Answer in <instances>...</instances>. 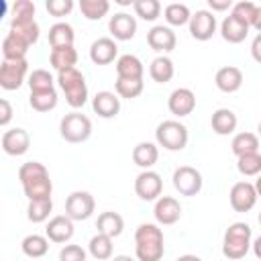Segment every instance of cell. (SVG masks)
<instances>
[{
    "label": "cell",
    "instance_id": "cell-13",
    "mask_svg": "<svg viewBox=\"0 0 261 261\" xmlns=\"http://www.w3.org/2000/svg\"><path fill=\"white\" fill-rule=\"evenodd\" d=\"M31 147V135L16 126V128H10V130H4L2 135V151L6 155H12V157H18V155H24Z\"/></svg>",
    "mask_w": 261,
    "mask_h": 261
},
{
    "label": "cell",
    "instance_id": "cell-55",
    "mask_svg": "<svg viewBox=\"0 0 261 261\" xmlns=\"http://www.w3.org/2000/svg\"><path fill=\"white\" fill-rule=\"evenodd\" d=\"M257 133H259V137H261V120H259V124H257Z\"/></svg>",
    "mask_w": 261,
    "mask_h": 261
},
{
    "label": "cell",
    "instance_id": "cell-19",
    "mask_svg": "<svg viewBox=\"0 0 261 261\" xmlns=\"http://www.w3.org/2000/svg\"><path fill=\"white\" fill-rule=\"evenodd\" d=\"M116 55H118V47L116 41L110 37H100L90 45V59L96 65H108L116 59Z\"/></svg>",
    "mask_w": 261,
    "mask_h": 261
},
{
    "label": "cell",
    "instance_id": "cell-47",
    "mask_svg": "<svg viewBox=\"0 0 261 261\" xmlns=\"http://www.w3.org/2000/svg\"><path fill=\"white\" fill-rule=\"evenodd\" d=\"M12 120V106L6 98L0 100V126H6Z\"/></svg>",
    "mask_w": 261,
    "mask_h": 261
},
{
    "label": "cell",
    "instance_id": "cell-51",
    "mask_svg": "<svg viewBox=\"0 0 261 261\" xmlns=\"http://www.w3.org/2000/svg\"><path fill=\"white\" fill-rule=\"evenodd\" d=\"M257 33H261V6H257V12H255V20H253V24H251Z\"/></svg>",
    "mask_w": 261,
    "mask_h": 261
},
{
    "label": "cell",
    "instance_id": "cell-22",
    "mask_svg": "<svg viewBox=\"0 0 261 261\" xmlns=\"http://www.w3.org/2000/svg\"><path fill=\"white\" fill-rule=\"evenodd\" d=\"M214 84H216V88L220 92L232 94V92H237L243 86V71L239 67H234V65H224V67H220L216 71Z\"/></svg>",
    "mask_w": 261,
    "mask_h": 261
},
{
    "label": "cell",
    "instance_id": "cell-29",
    "mask_svg": "<svg viewBox=\"0 0 261 261\" xmlns=\"http://www.w3.org/2000/svg\"><path fill=\"white\" fill-rule=\"evenodd\" d=\"M175 73V67H173V61L167 57V55H159L151 61L149 65V75L153 82L157 84H167Z\"/></svg>",
    "mask_w": 261,
    "mask_h": 261
},
{
    "label": "cell",
    "instance_id": "cell-38",
    "mask_svg": "<svg viewBox=\"0 0 261 261\" xmlns=\"http://www.w3.org/2000/svg\"><path fill=\"white\" fill-rule=\"evenodd\" d=\"M51 210H53L51 198H47V200H31L29 206H27V218L31 222L39 224V222H45L49 218Z\"/></svg>",
    "mask_w": 261,
    "mask_h": 261
},
{
    "label": "cell",
    "instance_id": "cell-44",
    "mask_svg": "<svg viewBox=\"0 0 261 261\" xmlns=\"http://www.w3.org/2000/svg\"><path fill=\"white\" fill-rule=\"evenodd\" d=\"M45 8H47V12L51 16L59 18V16H67L73 10V2L71 0H47Z\"/></svg>",
    "mask_w": 261,
    "mask_h": 261
},
{
    "label": "cell",
    "instance_id": "cell-54",
    "mask_svg": "<svg viewBox=\"0 0 261 261\" xmlns=\"http://www.w3.org/2000/svg\"><path fill=\"white\" fill-rule=\"evenodd\" d=\"M253 186H255V190H257V196H261V173L257 175V181H255Z\"/></svg>",
    "mask_w": 261,
    "mask_h": 261
},
{
    "label": "cell",
    "instance_id": "cell-41",
    "mask_svg": "<svg viewBox=\"0 0 261 261\" xmlns=\"http://www.w3.org/2000/svg\"><path fill=\"white\" fill-rule=\"evenodd\" d=\"M133 8H135V14H137L139 18L149 20V22H153V20L161 14V4H159V0H135Z\"/></svg>",
    "mask_w": 261,
    "mask_h": 261
},
{
    "label": "cell",
    "instance_id": "cell-17",
    "mask_svg": "<svg viewBox=\"0 0 261 261\" xmlns=\"http://www.w3.org/2000/svg\"><path fill=\"white\" fill-rule=\"evenodd\" d=\"M45 237L51 241V243H67L71 237H73V220L65 214H59V216H53L47 226H45Z\"/></svg>",
    "mask_w": 261,
    "mask_h": 261
},
{
    "label": "cell",
    "instance_id": "cell-18",
    "mask_svg": "<svg viewBox=\"0 0 261 261\" xmlns=\"http://www.w3.org/2000/svg\"><path fill=\"white\" fill-rule=\"evenodd\" d=\"M147 43L153 51L157 53H169L175 49V33L169 29V27H163V24H155L149 33H147Z\"/></svg>",
    "mask_w": 261,
    "mask_h": 261
},
{
    "label": "cell",
    "instance_id": "cell-50",
    "mask_svg": "<svg viewBox=\"0 0 261 261\" xmlns=\"http://www.w3.org/2000/svg\"><path fill=\"white\" fill-rule=\"evenodd\" d=\"M251 249H253V253H255V257L257 259H261V234L251 243Z\"/></svg>",
    "mask_w": 261,
    "mask_h": 261
},
{
    "label": "cell",
    "instance_id": "cell-40",
    "mask_svg": "<svg viewBox=\"0 0 261 261\" xmlns=\"http://www.w3.org/2000/svg\"><path fill=\"white\" fill-rule=\"evenodd\" d=\"M237 169L239 173L251 177V175H259L261 173V153H247L237 157Z\"/></svg>",
    "mask_w": 261,
    "mask_h": 261
},
{
    "label": "cell",
    "instance_id": "cell-5",
    "mask_svg": "<svg viewBox=\"0 0 261 261\" xmlns=\"http://www.w3.org/2000/svg\"><path fill=\"white\" fill-rule=\"evenodd\" d=\"M188 128L179 120H163L155 128V141L167 151H181L188 145Z\"/></svg>",
    "mask_w": 261,
    "mask_h": 261
},
{
    "label": "cell",
    "instance_id": "cell-10",
    "mask_svg": "<svg viewBox=\"0 0 261 261\" xmlns=\"http://www.w3.org/2000/svg\"><path fill=\"white\" fill-rule=\"evenodd\" d=\"M27 71H29V63L27 59H16V61H10V59H4L2 65H0V86L2 90H18L27 77Z\"/></svg>",
    "mask_w": 261,
    "mask_h": 261
},
{
    "label": "cell",
    "instance_id": "cell-31",
    "mask_svg": "<svg viewBox=\"0 0 261 261\" xmlns=\"http://www.w3.org/2000/svg\"><path fill=\"white\" fill-rule=\"evenodd\" d=\"M230 151L241 157V155H247V153H257L259 151V137L255 133H237L230 141Z\"/></svg>",
    "mask_w": 261,
    "mask_h": 261
},
{
    "label": "cell",
    "instance_id": "cell-34",
    "mask_svg": "<svg viewBox=\"0 0 261 261\" xmlns=\"http://www.w3.org/2000/svg\"><path fill=\"white\" fill-rule=\"evenodd\" d=\"M20 249H22V253L27 257L39 259V257L47 255V251H49V239L43 237V234H29V237L22 239Z\"/></svg>",
    "mask_w": 261,
    "mask_h": 261
},
{
    "label": "cell",
    "instance_id": "cell-32",
    "mask_svg": "<svg viewBox=\"0 0 261 261\" xmlns=\"http://www.w3.org/2000/svg\"><path fill=\"white\" fill-rule=\"evenodd\" d=\"M29 47H31V45H27L22 39H18L14 33L8 31V35H6L4 41H2V55H4V59H10V61L27 59Z\"/></svg>",
    "mask_w": 261,
    "mask_h": 261
},
{
    "label": "cell",
    "instance_id": "cell-24",
    "mask_svg": "<svg viewBox=\"0 0 261 261\" xmlns=\"http://www.w3.org/2000/svg\"><path fill=\"white\" fill-rule=\"evenodd\" d=\"M10 33H14L27 45H35L39 41V35H41L35 18H12L10 20Z\"/></svg>",
    "mask_w": 261,
    "mask_h": 261
},
{
    "label": "cell",
    "instance_id": "cell-36",
    "mask_svg": "<svg viewBox=\"0 0 261 261\" xmlns=\"http://www.w3.org/2000/svg\"><path fill=\"white\" fill-rule=\"evenodd\" d=\"M163 16L167 20V24L171 27H181V24H188L190 18H192V12L186 4H179V2H171L165 6L163 10Z\"/></svg>",
    "mask_w": 261,
    "mask_h": 261
},
{
    "label": "cell",
    "instance_id": "cell-26",
    "mask_svg": "<svg viewBox=\"0 0 261 261\" xmlns=\"http://www.w3.org/2000/svg\"><path fill=\"white\" fill-rule=\"evenodd\" d=\"M116 75L118 77H133V80H143V73H145V67H143V61L137 57V55H130V53H124L116 59Z\"/></svg>",
    "mask_w": 261,
    "mask_h": 261
},
{
    "label": "cell",
    "instance_id": "cell-39",
    "mask_svg": "<svg viewBox=\"0 0 261 261\" xmlns=\"http://www.w3.org/2000/svg\"><path fill=\"white\" fill-rule=\"evenodd\" d=\"M80 10L88 20H100L102 16L108 14L110 2L108 0H82L80 2Z\"/></svg>",
    "mask_w": 261,
    "mask_h": 261
},
{
    "label": "cell",
    "instance_id": "cell-4",
    "mask_svg": "<svg viewBox=\"0 0 261 261\" xmlns=\"http://www.w3.org/2000/svg\"><path fill=\"white\" fill-rule=\"evenodd\" d=\"M57 84L65 94V102L71 108H82L88 102V86L86 77L77 67L65 69L57 73Z\"/></svg>",
    "mask_w": 261,
    "mask_h": 261
},
{
    "label": "cell",
    "instance_id": "cell-9",
    "mask_svg": "<svg viewBox=\"0 0 261 261\" xmlns=\"http://www.w3.org/2000/svg\"><path fill=\"white\" fill-rule=\"evenodd\" d=\"M161 190H163V179L153 169H143L135 177V194L145 202L159 200L161 198Z\"/></svg>",
    "mask_w": 261,
    "mask_h": 261
},
{
    "label": "cell",
    "instance_id": "cell-48",
    "mask_svg": "<svg viewBox=\"0 0 261 261\" xmlns=\"http://www.w3.org/2000/svg\"><path fill=\"white\" fill-rule=\"evenodd\" d=\"M251 57H253L257 63H261V33H257V37H255L253 43H251Z\"/></svg>",
    "mask_w": 261,
    "mask_h": 261
},
{
    "label": "cell",
    "instance_id": "cell-7",
    "mask_svg": "<svg viewBox=\"0 0 261 261\" xmlns=\"http://www.w3.org/2000/svg\"><path fill=\"white\" fill-rule=\"evenodd\" d=\"M173 188L179 196H198L202 186H204V179H202V173L192 167V165H179L175 171H173Z\"/></svg>",
    "mask_w": 261,
    "mask_h": 261
},
{
    "label": "cell",
    "instance_id": "cell-37",
    "mask_svg": "<svg viewBox=\"0 0 261 261\" xmlns=\"http://www.w3.org/2000/svg\"><path fill=\"white\" fill-rule=\"evenodd\" d=\"M143 80H133V77H116L114 82V90L120 98H126V100H133V98H139L143 94Z\"/></svg>",
    "mask_w": 261,
    "mask_h": 261
},
{
    "label": "cell",
    "instance_id": "cell-3",
    "mask_svg": "<svg viewBox=\"0 0 261 261\" xmlns=\"http://www.w3.org/2000/svg\"><path fill=\"white\" fill-rule=\"evenodd\" d=\"M251 226L247 222H232L222 239V255L228 261L243 259L251 249Z\"/></svg>",
    "mask_w": 261,
    "mask_h": 261
},
{
    "label": "cell",
    "instance_id": "cell-2",
    "mask_svg": "<svg viewBox=\"0 0 261 261\" xmlns=\"http://www.w3.org/2000/svg\"><path fill=\"white\" fill-rule=\"evenodd\" d=\"M165 253L163 230L153 222H143L135 230V255L139 261H161Z\"/></svg>",
    "mask_w": 261,
    "mask_h": 261
},
{
    "label": "cell",
    "instance_id": "cell-53",
    "mask_svg": "<svg viewBox=\"0 0 261 261\" xmlns=\"http://www.w3.org/2000/svg\"><path fill=\"white\" fill-rule=\"evenodd\" d=\"M112 261H135L133 257H128V255H114L112 257Z\"/></svg>",
    "mask_w": 261,
    "mask_h": 261
},
{
    "label": "cell",
    "instance_id": "cell-25",
    "mask_svg": "<svg viewBox=\"0 0 261 261\" xmlns=\"http://www.w3.org/2000/svg\"><path fill=\"white\" fill-rule=\"evenodd\" d=\"M159 159V149L155 143L151 141H141L135 145L133 149V161L135 165H139L141 169H151Z\"/></svg>",
    "mask_w": 261,
    "mask_h": 261
},
{
    "label": "cell",
    "instance_id": "cell-52",
    "mask_svg": "<svg viewBox=\"0 0 261 261\" xmlns=\"http://www.w3.org/2000/svg\"><path fill=\"white\" fill-rule=\"evenodd\" d=\"M175 261H202L198 255H192V253H186V255H179Z\"/></svg>",
    "mask_w": 261,
    "mask_h": 261
},
{
    "label": "cell",
    "instance_id": "cell-33",
    "mask_svg": "<svg viewBox=\"0 0 261 261\" xmlns=\"http://www.w3.org/2000/svg\"><path fill=\"white\" fill-rule=\"evenodd\" d=\"M88 251H90V255H92L94 259H98V261L112 259V251H114V247H112V237L102 234V232L94 234V237L90 239V243H88Z\"/></svg>",
    "mask_w": 261,
    "mask_h": 261
},
{
    "label": "cell",
    "instance_id": "cell-8",
    "mask_svg": "<svg viewBox=\"0 0 261 261\" xmlns=\"http://www.w3.org/2000/svg\"><path fill=\"white\" fill-rule=\"evenodd\" d=\"M94 208H96L94 196L84 190L71 192L65 200V216H69L71 220H88L92 216Z\"/></svg>",
    "mask_w": 261,
    "mask_h": 261
},
{
    "label": "cell",
    "instance_id": "cell-56",
    "mask_svg": "<svg viewBox=\"0 0 261 261\" xmlns=\"http://www.w3.org/2000/svg\"><path fill=\"white\" fill-rule=\"evenodd\" d=\"M259 224H261V212H259Z\"/></svg>",
    "mask_w": 261,
    "mask_h": 261
},
{
    "label": "cell",
    "instance_id": "cell-35",
    "mask_svg": "<svg viewBox=\"0 0 261 261\" xmlns=\"http://www.w3.org/2000/svg\"><path fill=\"white\" fill-rule=\"evenodd\" d=\"M29 104L37 112H49V110H53L57 106V92H55V88L53 90H45V92H31Z\"/></svg>",
    "mask_w": 261,
    "mask_h": 261
},
{
    "label": "cell",
    "instance_id": "cell-6",
    "mask_svg": "<svg viewBox=\"0 0 261 261\" xmlns=\"http://www.w3.org/2000/svg\"><path fill=\"white\" fill-rule=\"evenodd\" d=\"M59 135L67 143H84L92 135V120L86 114L73 110V112H69V114H65L61 118V122H59Z\"/></svg>",
    "mask_w": 261,
    "mask_h": 261
},
{
    "label": "cell",
    "instance_id": "cell-42",
    "mask_svg": "<svg viewBox=\"0 0 261 261\" xmlns=\"http://www.w3.org/2000/svg\"><path fill=\"white\" fill-rule=\"evenodd\" d=\"M53 75L47 69H33L29 73V88L31 92H45V90H53Z\"/></svg>",
    "mask_w": 261,
    "mask_h": 261
},
{
    "label": "cell",
    "instance_id": "cell-28",
    "mask_svg": "<svg viewBox=\"0 0 261 261\" xmlns=\"http://www.w3.org/2000/svg\"><path fill=\"white\" fill-rule=\"evenodd\" d=\"M96 228H98V232H102V234H108V237H118L120 232H122V228H124V220H122V216L118 214V212H112V210H106V212H102L100 216H98V220H96Z\"/></svg>",
    "mask_w": 261,
    "mask_h": 261
},
{
    "label": "cell",
    "instance_id": "cell-49",
    "mask_svg": "<svg viewBox=\"0 0 261 261\" xmlns=\"http://www.w3.org/2000/svg\"><path fill=\"white\" fill-rule=\"evenodd\" d=\"M208 6L212 8V12L214 10H228V8H232V2L230 0H208Z\"/></svg>",
    "mask_w": 261,
    "mask_h": 261
},
{
    "label": "cell",
    "instance_id": "cell-43",
    "mask_svg": "<svg viewBox=\"0 0 261 261\" xmlns=\"http://www.w3.org/2000/svg\"><path fill=\"white\" fill-rule=\"evenodd\" d=\"M255 12H257V4H255V2H249V0H241V2L232 4V8H230V14L237 16V18H241V20L247 22L249 27H251L253 20H255Z\"/></svg>",
    "mask_w": 261,
    "mask_h": 261
},
{
    "label": "cell",
    "instance_id": "cell-15",
    "mask_svg": "<svg viewBox=\"0 0 261 261\" xmlns=\"http://www.w3.org/2000/svg\"><path fill=\"white\" fill-rule=\"evenodd\" d=\"M153 216L157 224H175L181 218V204L173 196H161L159 200H155Z\"/></svg>",
    "mask_w": 261,
    "mask_h": 261
},
{
    "label": "cell",
    "instance_id": "cell-45",
    "mask_svg": "<svg viewBox=\"0 0 261 261\" xmlns=\"http://www.w3.org/2000/svg\"><path fill=\"white\" fill-rule=\"evenodd\" d=\"M86 251L80 245H65L59 251V261H86Z\"/></svg>",
    "mask_w": 261,
    "mask_h": 261
},
{
    "label": "cell",
    "instance_id": "cell-14",
    "mask_svg": "<svg viewBox=\"0 0 261 261\" xmlns=\"http://www.w3.org/2000/svg\"><path fill=\"white\" fill-rule=\"evenodd\" d=\"M167 108L175 116H188L196 108V94L190 88H175L167 98Z\"/></svg>",
    "mask_w": 261,
    "mask_h": 261
},
{
    "label": "cell",
    "instance_id": "cell-1",
    "mask_svg": "<svg viewBox=\"0 0 261 261\" xmlns=\"http://www.w3.org/2000/svg\"><path fill=\"white\" fill-rule=\"evenodd\" d=\"M18 179L22 186L24 196L31 200H47L51 198L53 184L49 177V171L39 161H27L18 167Z\"/></svg>",
    "mask_w": 261,
    "mask_h": 261
},
{
    "label": "cell",
    "instance_id": "cell-27",
    "mask_svg": "<svg viewBox=\"0 0 261 261\" xmlns=\"http://www.w3.org/2000/svg\"><path fill=\"white\" fill-rule=\"evenodd\" d=\"M49 63H51V67L57 73L75 67V63H77V51H75V47L71 45V47H55V49H51Z\"/></svg>",
    "mask_w": 261,
    "mask_h": 261
},
{
    "label": "cell",
    "instance_id": "cell-16",
    "mask_svg": "<svg viewBox=\"0 0 261 261\" xmlns=\"http://www.w3.org/2000/svg\"><path fill=\"white\" fill-rule=\"evenodd\" d=\"M108 31L116 41H130L137 33V18L128 12H116L108 20Z\"/></svg>",
    "mask_w": 261,
    "mask_h": 261
},
{
    "label": "cell",
    "instance_id": "cell-11",
    "mask_svg": "<svg viewBox=\"0 0 261 261\" xmlns=\"http://www.w3.org/2000/svg\"><path fill=\"white\" fill-rule=\"evenodd\" d=\"M190 27V35L196 41H208L212 39V35L216 33V16L212 10H196L188 22Z\"/></svg>",
    "mask_w": 261,
    "mask_h": 261
},
{
    "label": "cell",
    "instance_id": "cell-12",
    "mask_svg": "<svg viewBox=\"0 0 261 261\" xmlns=\"http://www.w3.org/2000/svg\"><path fill=\"white\" fill-rule=\"evenodd\" d=\"M257 198H259L257 190L251 181H237L228 194V200L234 212H249L257 204Z\"/></svg>",
    "mask_w": 261,
    "mask_h": 261
},
{
    "label": "cell",
    "instance_id": "cell-46",
    "mask_svg": "<svg viewBox=\"0 0 261 261\" xmlns=\"http://www.w3.org/2000/svg\"><path fill=\"white\" fill-rule=\"evenodd\" d=\"M12 18H35V4L31 0H16L12 4Z\"/></svg>",
    "mask_w": 261,
    "mask_h": 261
},
{
    "label": "cell",
    "instance_id": "cell-21",
    "mask_svg": "<svg viewBox=\"0 0 261 261\" xmlns=\"http://www.w3.org/2000/svg\"><path fill=\"white\" fill-rule=\"evenodd\" d=\"M249 29L251 27L247 22H243L241 18H237L232 14L224 16V20L220 22V35H222V39L226 43H232V45L243 43L247 39V35H249Z\"/></svg>",
    "mask_w": 261,
    "mask_h": 261
},
{
    "label": "cell",
    "instance_id": "cell-30",
    "mask_svg": "<svg viewBox=\"0 0 261 261\" xmlns=\"http://www.w3.org/2000/svg\"><path fill=\"white\" fill-rule=\"evenodd\" d=\"M73 39H75V35H73V27L69 22L51 24V29H49V45H51V49H55V47H71Z\"/></svg>",
    "mask_w": 261,
    "mask_h": 261
},
{
    "label": "cell",
    "instance_id": "cell-20",
    "mask_svg": "<svg viewBox=\"0 0 261 261\" xmlns=\"http://www.w3.org/2000/svg\"><path fill=\"white\" fill-rule=\"evenodd\" d=\"M92 108L100 118H114L120 112V98L114 92L102 90L92 98Z\"/></svg>",
    "mask_w": 261,
    "mask_h": 261
},
{
    "label": "cell",
    "instance_id": "cell-23",
    "mask_svg": "<svg viewBox=\"0 0 261 261\" xmlns=\"http://www.w3.org/2000/svg\"><path fill=\"white\" fill-rule=\"evenodd\" d=\"M210 124H212V130L220 137H226V135H232L237 130V124H239V118L237 114L230 110V108H218L212 112V118H210Z\"/></svg>",
    "mask_w": 261,
    "mask_h": 261
}]
</instances>
